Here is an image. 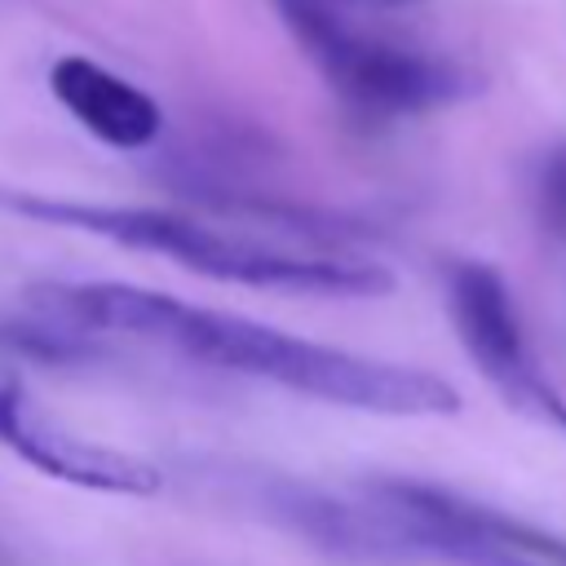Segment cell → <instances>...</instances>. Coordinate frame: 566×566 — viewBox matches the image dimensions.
I'll list each match as a JSON object with an SVG mask.
<instances>
[{
  "label": "cell",
  "instance_id": "obj_4",
  "mask_svg": "<svg viewBox=\"0 0 566 566\" xmlns=\"http://www.w3.org/2000/svg\"><path fill=\"white\" fill-rule=\"evenodd\" d=\"M358 491L398 535L407 562L442 566H566V535L544 531L442 482L371 473Z\"/></svg>",
  "mask_w": 566,
  "mask_h": 566
},
{
  "label": "cell",
  "instance_id": "obj_7",
  "mask_svg": "<svg viewBox=\"0 0 566 566\" xmlns=\"http://www.w3.org/2000/svg\"><path fill=\"white\" fill-rule=\"evenodd\" d=\"M0 447H9L31 469L84 486V491H111V495H150L164 486V473L146 464L142 455L88 442L80 433H66L62 424L44 420L27 394L0 376Z\"/></svg>",
  "mask_w": 566,
  "mask_h": 566
},
{
  "label": "cell",
  "instance_id": "obj_6",
  "mask_svg": "<svg viewBox=\"0 0 566 566\" xmlns=\"http://www.w3.org/2000/svg\"><path fill=\"white\" fill-rule=\"evenodd\" d=\"M226 491L256 509L265 522L301 535L318 553L354 566H407V553L389 522L376 513V504L354 486V491H318L296 478L261 473V469H230L221 473Z\"/></svg>",
  "mask_w": 566,
  "mask_h": 566
},
{
  "label": "cell",
  "instance_id": "obj_1",
  "mask_svg": "<svg viewBox=\"0 0 566 566\" xmlns=\"http://www.w3.org/2000/svg\"><path fill=\"white\" fill-rule=\"evenodd\" d=\"M40 314L93 332V336H128L155 349H172L190 363L234 371L248 380L279 385L301 398H318L332 407L367 411V416H451L460 411V394L420 367L349 354L310 336H292L270 323H252L230 310L195 305L168 292L133 287V283H40L31 287Z\"/></svg>",
  "mask_w": 566,
  "mask_h": 566
},
{
  "label": "cell",
  "instance_id": "obj_5",
  "mask_svg": "<svg viewBox=\"0 0 566 566\" xmlns=\"http://www.w3.org/2000/svg\"><path fill=\"white\" fill-rule=\"evenodd\" d=\"M447 310L469 363L491 380V389L526 420L566 433V394L544 371L504 274L486 261H451Z\"/></svg>",
  "mask_w": 566,
  "mask_h": 566
},
{
  "label": "cell",
  "instance_id": "obj_3",
  "mask_svg": "<svg viewBox=\"0 0 566 566\" xmlns=\"http://www.w3.org/2000/svg\"><path fill=\"white\" fill-rule=\"evenodd\" d=\"M274 9L327 93L358 119L385 124L424 115L478 88V80L460 62L358 31L332 0H274Z\"/></svg>",
  "mask_w": 566,
  "mask_h": 566
},
{
  "label": "cell",
  "instance_id": "obj_10",
  "mask_svg": "<svg viewBox=\"0 0 566 566\" xmlns=\"http://www.w3.org/2000/svg\"><path fill=\"white\" fill-rule=\"evenodd\" d=\"M358 4H371V9H402V4H416V0H358Z\"/></svg>",
  "mask_w": 566,
  "mask_h": 566
},
{
  "label": "cell",
  "instance_id": "obj_2",
  "mask_svg": "<svg viewBox=\"0 0 566 566\" xmlns=\"http://www.w3.org/2000/svg\"><path fill=\"white\" fill-rule=\"evenodd\" d=\"M0 208L22 221L97 234L119 248L164 256L181 270L243 283V287H265V292H287V296H380L394 287V274L358 252L274 243V239L212 226L195 212L88 203V199L35 195V190H0Z\"/></svg>",
  "mask_w": 566,
  "mask_h": 566
},
{
  "label": "cell",
  "instance_id": "obj_9",
  "mask_svg": "<svg viewBox=\"0 0 566 566\" xmlns=\"http://www.w3.org/2000/svg\"><path fill=\"white\" fill-rule=\"evenodd\" d=\"M531 203H535V221L544 239L566 261V146H553L539 155L535 177H531Z\"/></svg>",
  "mask_w": 566,
  "mask_h": 566
},
{
  "label": "cell",
  "instance_id": "obj_8",
  "mask_svg": "<svg viewBox=\"0 0 566 566\" xmlns=\"http://www.w3.org/2000/svg\"><path fill=\"white\" fill-rule=\"evenodd\" d=\"M49 88L84 133H93L115 150H142L164 128L159 102L93 57H80V53L57 57L49 66Z\"/></svg>",
  "mask_w": 566,
  "mask_h": 566
}]
</instances>
